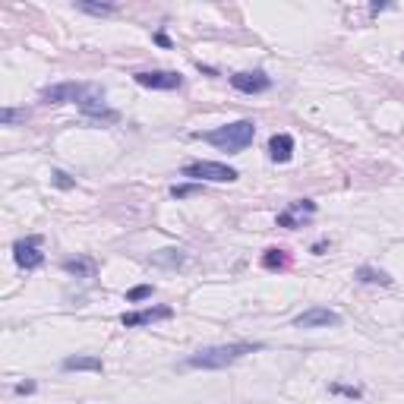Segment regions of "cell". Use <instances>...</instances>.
I'll list each match as a JSON object with an SVG mask.
<instances>
[{
	"mask_svg": "<svg viewBox=\"0 0 404 404\" xmlns=\"http://www.w3.org/2000/svg\"><path fill=\"white\" fill-rule=\"evenodd\" d=\"M64 272L79 275V278H92V275H95V262L92 259H64Z\"/></svg>",
	"mask_w": 404,
	"mask_h": 404,
	"instance_id": "16",
	"label": "cell"
},
{
	"mask_svg": "<svg viewBox=\"0 0 404 404\" xmlns=\"http://www.w3.org/2000/svg\"><path fill=\"white\" fill-rule=\"evenodd\" d=\"M16 120H25V111H16V107H4L0 111V124L4 126H13Z\"/></svg>",
	"mask_w": 404,
	"mask_h": 404,
	"instance_id": "20",
	"label": "cell"
},
{
	"mask_svg": "<svg viewBox=\"0 0 404 404\" xmlns=\"http://www.w3.org/2000/svg\"><path fill=\"white\" fill-rule=\"evenodd\" d=\"M262 345H250V341H237V345H215V347H202V351L186 357L190 369H225L231 363H237L240 357L259 351Z\"/></svg>",
	"mask_w": 404,
	"mask_h": 404,
	"instance_id": "1",
	"label": "cell"
},
{
	"mask_svg": "<svg viewBox=\"0 0 404 404\" xmlns=\"http://www.w3.org/2000/svg\"><path fill=\"white\" fill-rule=\"evenodd\" d=\"M199 193H202V184H177V186H171L174 199H190V196H199Z\"/></svg>",
	"mask_w": 404,
	"mask_h": 404,
	"instance_id": "18",
	"label": "cell"
},
{
	"mask_svg": "<svg viewBox=\"0 0 404 404\" xmlns=\"http://www.w3.org/2000/svg\"><path fill=\"white\" fill-rule=\"evenodd\" d=\"M354 278L360 281V285H382V287L392 285V275L382 272V268H373V266H360V268H357Z\"/></svg>",
	"mask_w": 404,
	"mask_h": 404,
	"instance_id": "14",
	"label": "cell"
},
{
	"mask_svg": "<svg viewBox=\"0 0 404 404\" xmlns=\"http://www.w3.org/2000/svg\"><path fill=\"white\" fill-rule=\"evenodd\" d=\"M16 392H19V395H32V392H35V382H19Z\"/></svg>",
	"mask_w": 404,
	"mask_h": 404,
	"instance_id": "23",
	"label": "cell"
},
{
	"mask_svg": "<svg viewBox=\"0 0 404 404\" xmlns=\"http://www.w3.org/2000/svg\"><path fill=\"white\" fill-rule=\"evenodd\" d=\"M180 174L190 177L193 184H199V180H212V184H231V180H237V171L227 165H218V161H193Z\"/></svg>",
	"mask_w": 404,
	"mask_h": 404,
	"instance_id": "3",
	"label": "cell"
},
{
	"mask_svg": "<svg viewBox=\"0 0 404 404\" xmlns=\"http://www.w3.org/2000/svg\"><path fill=\"white\" fill-rule=\"evenodd\" d=\"M231 85L237 92H244V95H259V92L272 89V76H266L262 70H246V73H234L231 76Z\"/></svg>",
	"mask_w": 404,
	"mask_h": 404,
	"instance_id": "9",
	"label": "cell"
},
{
	"mask_svg": "<svg viewBox=\"0 0 404 404\" xmlns=\"http://www.w3.org/2000/svg\"><path fill=\"white\" fill-rule=\"evenodd\" d=\"M184 262H186L184 250H158V253H152V266H158V268H180Z\"/></svg>",
	"mask_w": 404,
	"mask_h": 404,
	"instance_id": "15",
	"label": "cell"
},
{
	"mask_svg": "<svg viewBox=\"0 0 404 404\" xmlns=\"http://www.w3.org/2000/svg\"><path fill=\"white\" fill-rule=\"evenodd\" d=\"M262 266L266 268H285L287 266V253L278 250V246H272V250H266V256H262Z\"/></svg>",
	"mask_w": 404,
	"mask_h": 404,
	"instance_id": "17",
	"label": "cell"
},
{
	"mask_svg": "<svg viewBox=\"0 0 404 404\" xmlns=\"http://www.w3.org/2000/svg\"><path fill=\"white\" fill-rule=\"evenodd\" d=\"M328 326H341V316L328 307H309L294 319V328H328Z\"/></svg>",
	"mask_w": 404,
	"mask_h": 404,
	"instance_id": "7",
	"label": "cell"
},
{
	"mask_svg": "<svg viewBox=\"0 0 404 404\" xmlns=\"http://www.w3.org/2000/svg\"><path fill=\"white\" fill-rule=\"evenodd\" d=\"M332 392H341V395H351V398H357V395H360V392H357V388H345V386H332Z\"/></svg>",
	"mask_w": 404,
	"mask_h": 404,
	"instance_id": "24",
	"label": "cell"
},
{
	"mask_svg": "<svg viewBox=\"0 0 404 404\" xmlns=\"http://www.w3.org/2000/svg\"><path fill=\"white\" fill-rule=\"evenodd\" d=\"M268 155H272V161H291L294 155V139L287 136V133H275L272 139H268Z\"/></svg>",
	"mask_w": 404,
	"mask_h": 404,
	"instance_id": "13",
	"label": "cell"
},
{
	"mask_svg": "<svg viewBox=\"0 0 404 404\" xmlns=\"http://www.w3.org/2000/svg\"><path fill=\"white\" fill-rule=\"evenodd\" d=\"M174 309L171 307H149V309H136V313H124L120 322L126 328H139V326H149V322H158V319H171Z\"/></svg>",
	"mask_w": 404,
	"mask_h": 404,
	"instance_id": "10",
	"label": "cell"
},
{
	"mask_svg": "<svg viewBox=\"0 0 404 404\" xmlns=\"http://www.w3.org/2000/svg\"><path fill=\"white\" fill-rule=\"evenodd\" d=\"M79 111H83L89 120H98V124H117L120 120V114L105 105V92H95V95L83 98L79 101Z\"/></svg>",
	"mask_w": 404,
	"mask_h": 404,
	"instance_id": "8",
	"label": "cell"
},
{
	"mask_svg": "<svg viewBox=\"0 0 404 404\" xmlns=\"http://www.w3.org/2000/svg\"><path fill=\"white\" fill-rule=\"evenodd\" d=\"M208 145L221 152H244L246 145L256 139V124L253 120H234V124H225L218 130H208V133H199Z\"/></svg>",
	"mask_w": 404,
	"mask_h": 404,
	"instance_id": "2",
	"label": "cell"
},
{
	"mask_svg": "<svg viewBox=\"0 0 404 404\" xmlns=\"http://www.w3.org/2000/svg\"><path fill=\"white\" fill-rule=\"evenodd\" d=\"M13 259H16L19 268L32 272V268L44 266V253H42V237H25L13 244Z\"/></svg>",
	"mask_w": 404,
	"mask_h": 404,
	"instance_id": "5",
	"label": "cell"
},
{
	"mask_svg": "<svg viewBox=\"0 0 404 404\" xmlns=\"http://www.w3.org/2000/svg\"><path fill=\"white\" fill-rule=\"evenodd\" d=\"M145 297H152V285H139V287H133V291L126 294V303H139V300H145Z\"/></svg>",
	"mask_w": 404,
	"mask_h": 404,
	"instance_id": "21",
	"label": "cell"
},
{
	"mask_svg": "<svg viewBox=\"0 0 404 404\" xmlns=\"http://www.w3.org/2000/svg\"><path fill=\"white\" fill-rule=\"evenodd\" d=\"M309 215H316V202L297 199V202H291V206H287L285 212L278 215V225H281V227H300L303 218H309Z\"/></svg>",
	"mask_w": 404,
	"mask_h": 404,
	"instance_id": "11",
	"label": "cell"
},
{
	"mask_svg": "<svg viewBox=\"0 0 404 404\" xmlns=\"http://www.w3.org/2000/svg\"><path fill=\"white\" fill-rule=\"evenodd\" d=\"M54 184H57L60 190H70V186H73V177H70V174H64V171H54Z\"/></svg>",
	"mask_w": 404,
	"mask_h": 404,
	"instance_id": "22",
	"label": "cell"
},
{
	"mask_svg": "<svg viewBox=\"0 0 404 404\" xmlns=\"http://www.w3.org/2000/svg\"><path fill=\"white\" fill-rule=\"evenodd\" d=\"M79 13H92V16H107V13H114L117 6L114 4H76Z\"/></svg>",
	"mask_w": 404,
	"mask_h": 404,
	"instance_id": "19",
	"label": "cell"
},
{
	"mask_svg": "<svg viewBox=\"0 0 404 404\" xmlns=\"http://www.w3.org/2000/svg\"><path fill=\"white\" fill-rule=\"evenodd\" d=\"M133 79L139 85H145V89H158V92H174L184 85V76L174 70H145V73H136Z\"/></svg>",
	"mask_w": 404,
	"mask_h": 404,
	"instance_id": "6",
	"label": "cell"
},
{
	"mask_svg": "<svg viewBox=\"0 0 404 404\" xmlns=\"http://www.w3.org/2000/svg\"><path fill=\"white\" fill-rule=\"evenodd\" d=\"M60 369H64V373H101L105 363H101V357L76 354V357H66V360L60 363Z\"/></svg>",
	"mask_w": 404,
	"mask_h": 404,
	"instance_id": "12",
	"label": "cell"
},
{
	"mask_svg": "<svg viewBox=\"0 0 404 404\" xmlns=\"http://www.w3.org/2000/svg\"><path fill=\"white\" fill-rule=\"evenodd\" d=\"M95 92H101L98 85L92 83H57V85H48V89L42 92V101H48V105H66V101H83L89 95H95Z\"/></svg>",
	"mask_w": 404,
	"mask_h": 404,
	"instance_id": "4",
	"label": "cell"
}]
</instances>
